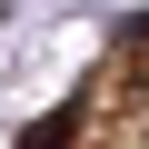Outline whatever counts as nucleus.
<instances>
[{"label": "nucleus", "mask_w": 149, "mask_h": 149, "mask_svg": "<svg viewBox=\"0 0 149 149\" xmlns=\"http://www.w3.org/2000/svg\"><path fill=\"white\" fill-rule=\"evenodd\" d=\"M70 139H80V100H60L50 119H30V129H20L10 149H70Z\"/></svg>", "instance_id": "1"}]
</instances>
